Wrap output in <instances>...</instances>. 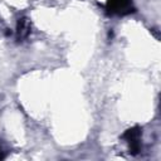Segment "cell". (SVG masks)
<instances>
[{"mask_svg": "<svg viewBox=\"0 0 161 161\" xmlns=\"http://www.w3.org/2000/svg\"><path fill=\"white\" fill-rule=\"evenodd\" d=\"M30 21L26 18H20L16 24V39L23 40L29 36L30 34Z\"/></svg>", "mask_w": 161, "mask_h": 161, "instance_id": "3", "label": "cell"}, {"mask_svg": "<svg viewBox=\"0 0 161 161\" xmlns=\"http://www.w3.org/2000/svg\"><path fill=\"white\" fill-rule=\"evenodd\" d=\"M4 157H5V153H4V151L0 148V160H3Z\"/></svg>", "mask_w": 161, "mask_h": 161, "instance_id": "4", "label": "cell"}, {"mask_svg": "<svg viewBox=\"0 0 161 161\" xmlns=\"http://www.w3.org/2000/svg\"><path fill=\"white\" fill-rule=\"evenodd\" d=\"M106 9L108 10V13L118 15H127L135 11L132 0H107Z\"/></svg>", "mask_w": 161, "mask_h": 161, "instance_id": "2", "label": "cell"}, {"mask_svg": "<svg viewBox=\"0 0 161 161\" xmlns=\"http://www.w3.org/2000/svg\"><path fill=\"white\" fill-rule=\"evenodd\" d=\"M141 135H142V130L138 126H135L132 128H128L122 135V138L128 142V145H130V152L132 155H137L141 151V143H140Z\"/></svg>", "mask_w": 161, "mask_h": 161, "instance_id": "1", "label": "cell"}]
</instances>
